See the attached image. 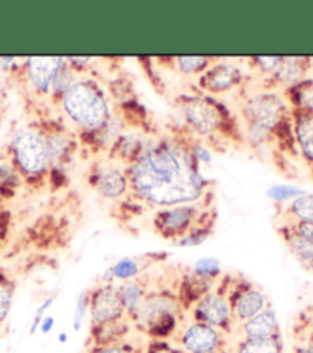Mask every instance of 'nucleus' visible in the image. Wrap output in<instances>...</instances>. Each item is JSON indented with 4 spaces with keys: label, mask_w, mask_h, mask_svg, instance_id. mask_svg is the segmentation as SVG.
<instances>
[{
    "label": "nucleus",
    "mask_w": 313,
    "mask_h": 353,
    "mask_svg": "<svg viewBox=\"0 0 313 353\" xmlns=\"http://www.w3.org/2000/svg\"><path fill=\"white\" fill-rule=\"evenodd\" d=\"M129 189L152 206L172 208L201 200L209 185L206 168L194 155V143L160 139L146 145L126 166Z\"/></svg>",
    "instance_id": "f257e3e1"
},
{
    "label": "nucleus",
    "mask_w": 313,
    "mask_h": 353,
    "mask_svg": "<svg viewBox=\"0 0 313 353\" xmlns=\"http://www.w3.org/2000/svg\"><path fill=\"white\" fill-rule=\"evenodd\" d=\"M65 115L85 134L97 135L112 120L106 94L92 79H76L60 100Z\"/></svg>",
    "instance_id": "f03ea898"
},
{
    "label": "nucleus",
    "mask_w": 313,
    "mask_h": 353,
    "mask_svg": "<svg viewBox=\"0 0 313 353\" xmlns=\"http://www.w3.org/2000/svg\"><path fill=\"white\" fill-rule=\"evenodd\" d=\"M183 307L179 295L169 290H151L131 318L140 334L151 341H169L176 335Z\"/></svg>",
    "instance_id": "7ed1b4c3"
},
{
    "label": "nucleus",
    "mask_w": 313,
    "mask_h": 353,
    "mask_svg": "<svg viewBox=\"0 0 313 353\" xmlns=\"http://www.w3.org/2000/svg\"><path fill=\"white\" fill-rule=\"evenodd\" d=\"M11 154L19 174L28 179L39 180L50 172V148L42 129L32 126L19 129L12 135Z\"/></svg>",
    "instance_id": "20e7f679"
},
{
    "label": "nucleus",
    "mask_w": 313,
    "mask_h": 353,
    "mask_svg": "<svg viewBox=\"0 0 313 353\" xmlns=\"http://www.w3.org/2000/svg\"><path fill=\"white\" fill-rule=\"evenodd\" d=\"M180 110L188 128L203 139H212L216 134L223 135L234 125L226 108L209 96L183 97Z\"/></svg>",
    "instance_id": "39448f33"
},
{
    "label": "nucleus",
    "mask_w": 313,
    "mask_h": 353,
    "mask_svg": "<svg viewBox=\"0 0 313 353\" xmlns=\"http://www.w3.org/2000/svg\"><path fill=\"white\" fill-rule=\"evenodd\" d=\"M241 114L246 129L274 135L284 121L290 120L292 108L280 92L263 91L244 100Z\"/></svg>",
    "instance_id": "423d86ee"
},
{
    "label": "nucleus",
    "mask_w": 313,
    "mask_h": 353,
    "mask_svg": "<svg viewBox=\"0 0 313 353\" xmlns=\"http://www.w3.org/2000/svg\"><path fill=\"white\" fill-rule=\"evenodd\" d=\"M220 290L228 296L236 325L250 320L270 305L267 295L244 278L229 284V289Z\"/></svg>",
    "instance_id": "0eeeda50"
},
{
    "label": "nucleus",
    "mask_w": 313,
    "mask_h": 353,
    "mask_svg": "<svg viewBox=\"0 0 313 353\" xmlns=\"http://www.w3.org/2000/svg\"><path fill=\"white\" fill-rule=\"evenodd\" d=\"M192 320L212 325L226 336L232 334L236 325L228 296L220 289L208 292L192 305Z\"/></svg>",
    "instance_id": "6e6552de"
},
{
    "label": "nucleus",
    "mask_w": 313,
    "mask_h": 353,
    "mask_svg": "<svg viewBox=\"0 0 313 353\" xmlns=\"http://www.w3.org/2000/svg\"><path fill=\"white\" fill-rule=\"evenodd\" d=\"M201 221L199 208L194 205H180L165 208L154 215V229L161 239L176 241L185 236Z\"/></svg>",
    "instance_id": "1a4fd4ad"
},
{
    "label": "nucleus",
    "mask_w": 313,
    "mask_h": 353,
    "mask_svg": "<svg viewBox=\"0 0 313 353\" xmlns=\"http://www.w3.org/2000/svg\"><path fill=\"white\" fill-rule=\"evenodd\" d=\"M176 345L183 353H220L228 345V339L212 325L192 320L176 335Z\"/></svg>",
    "instance_id": "9d476101"
},
{
    "label": "nucleus",
    "mask_w": 313,
    "mask_h": 353,
    "mask_svg": "<svg viewBox=\"0 0 313 353\" xmlns=\"http://www.w3.org/2000/svg\"><path fill=\"white\" fill-rule=\"evenodd\" d=\"M90 316L91 325H101L128 318L117 284L103 283L90 290Z\"/></svg>",
    "instance_id": "9b49d317"
},
{
    "label": "nucleus",
    "mask_w": 313,
    "mask_h": 353,
    "mask_svg": "<svg viewBox=\"0 0 313 353\" xmlns=\"http://www.w3.org/2000/svg\"><path fill=\"white\" fill-rule=\"evenodd\" d=\"M90 181L94 191L108 200H119L129 191L126 166L115 161H103L95 166Z\"/></svg>",
    "instance_id": "f8f14e48"
},
{
    "label": "nucleus",
    "mask_w": 313,
    "mask_h": 353,
    "mask_svg": "<svg viewBox=\"0 0 313 353\" xmlns=\"http://www.w3.org/2000/svg\"><path fill=\"white\" fill-rule=\"evenodd\" d=\"M244 80V72L240 66L232 62H216L210 65L201 76L199 86L203 92L221 96L240 88Z\"/></svg>",
    "instance_id": "ddd939ff"
},
{
    "label": "nucleus",
    "mask_w": 313,
    "mask_h": 353,
    "mask_svg": "<svg viewBox=\"0 0 313 353\" xmlns=\"http://www.w3.org/2000/svg\"><path fill=\"white\" fill-rule=\"evenodd\" d=\"M65 65L66 59L63 57H31L26 60V77L34 91L42 96H50L54 80L57 79Z\"/></svg>",
    "instance_id": "4468645a"
},
{
    "label": "nucleus",
    "mask_w": 313,
    "mask_h": 353,
    "mask_svg": "<svg viewBox=\"0 0 313 353\" xmlns=\"http://www.w3.org/2000/svg\"><path fill=\"white\" fill-rule=\"evenodd\" d=\"M312 65V60L307 57H283L280 66L269 77L272 86H274L272 90L283 88V91H285L301 83L304 79H307Z\"/></svg>",
    "instance_id": "2eb2a0df"
},
{
    "label": "nucleus",
    "mask_w": 313,
    "mask_h": 353,
    "mask_svg": "<svg viewBox=\"0 0 313 353\" xmlns=\"http://www.w3.org/2000/svg\"><path fill=\"white\" fill-rule=\"evenodd\" d=\"M238 329H240L241 338L246 339H267L281 335L276 312L272 305L250 320L238 324Z\"/></svg>",
    "instance_id": "dca6fc26"
},
{
    "label": "nucleus",
    "mask_w": 313,
    "mask_h": 353,
    "mask_svg": "<svg viewBox=\"0 0 313 353\" xmlns=\"http://www.w3.org/2000/svg\"><path fill=\"white\" fill-rule=\"evenodd\" d=\"M292 126L299 152L313 165V114L292 110Z\"/></svg>",
    "instance_id": "f3484780"
},
{
    "label": "nucleus",
    "mask_w": 313,
    "mask_h": 353,
    "mask_svg": "<svg viewBox=\"0 0 313 353\" xmlns=\"http://www.w3.org/2000/svg\"><path fill=\"white\" fill-rule=\"evenodd\" d=\"M280 235L285 246H287L290 255L295 258V261L304 270L313 274V243L296 235L287 223L280 228Z\"/></svg>",
    "instance_id": "a211bd4d"
},
{
    "label": "nucleus",
    "mask_w": 313,
    "mask_h": 353,
    "mask_svg": "<svg viewBox=\"0 0 313 353\" xmlns=\"http://www.w3.org/2000/svg\"><path fill=\"white\" fill-rule=\"evenodd\" d=\"M131 320L123 318V320L101 324V325H91V345H111L126 341V336L131 330Z\"/></svg>",
    "instance_id": "6ab92c4d"
},
{
    "label": "nucleus",
    "mask_w": 313,
    "mask_h": 353,
    "mask_svg": "<svg viewBox=\"0 0 313 353\" xmlns=\"http://www.w3.org/2000/svg\"><path fill=\"white\" fill-rule=\"evenodd\" d=\"M117 288H119L121 303H123L126 316L131 320L151 290L148 289V284L146 281L141 280V276L135 278V280H131V281L120 283L117 284Z\"/></svg>",
    "instance_id": "aec40b11"
},
{
    "label": "nucleus",
    "mask_w": 313,
    "mask_h": 353,
    "mask_svg": "<svg viewBox=\"0 0 313 353\" xmlns=\"http://www.w3.org/2000/svg\"><path fill=\"white\" fill-rule=\"evenodd\" d=\"M48 140V148H50V157H51V168H60L70 161L74 151H76V145H74L72 137L65 131H52L45 132Z\"/></svg>",
    "instance_id": "412c9836"
},
{
    "label": "nucleus",
    "mask_w": 313,
    "mask_h": 353,
    "mask_svg": "<svg viewBox=\"0 0 313 353\" xmlns=\"http://www.w3.org/2000/svg\"><path fill=\"white\" fill-rule=\"evenodd\" d=\"M143 269H145V264L140 261V258H121V260L115 261L112 266L106 270L103 283L115 284V281L125 283L135 280V278L141 276Z\"/></svg>",
    "instance_id": "4be33fe9"
},
{
    "label": "nucleus",
    "mask_w": 313,
    "mask_h": 353,
    "mask_svg": "<svg viewBox=\"0 0 313 353\" xmlns=\"http://www.w3.org/2000/svg\"><path fill=\"white\" fill-rule=\"evenodd\" d=\"M292 110H301L313 114V77L304 79L301 83L283 91Z\"/></svg>",
    "instance_id": "5701e85b"
},
{
    "label": "nucleus",
    "mask_w": 313,
    "mask_h": 353,
    "mask_svg": "<svg viewBox=\"0 0 313 353\" xmlns=\"http://www.w3.org/2000/svg\"><path fill=\"white\" fill-rule=\"evenodd\" d=\"M235 353H284L281 335L267 339L240 338L234 345Z\"/></svg>",
    "instance_id": "b1692460"
},
{
    "label": "nucleus",
    "mask_w": 313,
    "mask_h": 353,
    "mask_svg": "<svg viewBox=\"0 0 313 353\" xmlns=\"http://www.w3.org/2000/svg\"><path fill=\"white\" fill-rule=\"evenodd\" d=\"M190 274L204 283L212 284L221 276V264L216 258L204 256L194 263V266L190 268Z\"/></svg>",
    "instance_id": "393cba45"
},
{
    "label": "nucleus",
    "mask_w": 313,
    "mask_h": 353,
    "mask_svg": "<svg viewBox=\"0 0 313 353\" xmlns=\"http://www.w3.org/2000/svg\"><path fill=\"white\" fill-rule=\"evenodd\" d=\"M287 215L292 221L313 223V194H303L290 201Z\"/></svg>",
    "instance_id": "a878e982"
},
{
    "label": "nucleus",
    "mask_w": 313,
    "mask_h": 353,
    "mask_svg": "<svg viewBox=\"0 0 313 353\" xmlns=\"http://www.w3.org/2000/svg\"><path fill=\"white\" fill-rule=\"evenodd\" d=\"M214 223L212 221H201L196 225L192 230H189V232L181 236L180 240H176L175 244L176 246H181V248H194V246H200L206 240H209V236L212 235V230H214Z\"/></svg>",
    "instance_id": "bb28decb"
},
{
    "label": "nucleus",
    "mask_w": 313,
    "mask_h": 353,
    "mask_svg": "<svg viewBox=\"0 0 313 353\" xmlns=\"http://www.w3.org/2000/svg\"><path fill=\"white\" fill-rule=\"evenodd\" d=\"M212 60L214 59L204 56H181L175 59V65L179 68V71L181 74H186V76H196V74L201 76L212 65Z\"/></svg>",
    "instance_id": "cd10ccee"
},
{
    "label": "nucleus",
    "mask_w": 313,
    "mask_h": 353,
    "mask_svg": "<svg viewBox=\"0 0 313 353\" xmlns=\"http://www.w3.org/2000/svg\"><path fill=\"white\" fill-rule=\"evenodd\" d=\"M12 300H14V283L8 276L0 274V327L10 315Z\"/></svg>",
    "instance_id": "c85d7f7f"
},
{
    "label": "nucleus",
    "mask_w": 313,
    "mask_h": 353,
    "mask_svg": "<svg viewBox=\"0 0 313 353\" xmlns=\"http://www.w3.org/2000/svg\"><path fill=\"white\" fill-rule=\"evenodd\" d=\"M267 196L272 201H289V200H295L296 196L305 194L304 191L294 186H285V185H274L267 189Z\"/></svg>",
    "instance_id": "c756f323"
},
{
    "label": "nucleus",
    "mask_w": 313,
    "mask_h": 353,
    "mask_svg": "<svg viewBox=\"0 0 313 353\" xmlns=\"http://www.w3.org/2000/svg\"><path fill=\"white\" fill-rule=\"evenodd\" d=\"M90 314V290H83L77 298L76 312H74V330L79 332L83 327L85 318Z\"/></svg>",
    "instance_id": "7c9ffc66"
},
{
    "label": "nucleus",
    "mask_w": 313,
    "mask_h": 353,
    "mask_svg": "<svg viewBox=\"0 0 313 353\" xmlns=\"http://www.w3.org/2000/svg\"><path fill=\"white\" fill-rule=\"evenodd\" d=\"M143 349L128 341L111 345H90L85 353H141Z\"/></svg>",
    "instance_id": "2f4dec72"
},
{
    "label": "nucleus",
    "mask_w": 313,
    "mask_h": 353,
    "mask_svg": "<svg viewBox=\"0 0 313 353\" xmlns=\"http://www.w3.org/2000/svg\"><path fill=\"white\" fill-rule=\"evenodd\" d=\"M281 59L283 57H278V56H275V57H260V56H256V57L252 59V62L255 63V66L261 71V74L270 77L272 74L276 71V68L280 66Z\"/></svg>",
    "instance_id": "473e14b6"
},
{
    "label": "nucleus",
    "mask_w": 313,
    "mask_h": 353,
    "mask_svg": "<svg viewBox=\"0 0 313 353\" xmlns=\"http://www.w3.org/2000/svg\"><path fill=\"white\" fill-rule=\"evenodd\" d=\"M54 301H56V298H54V296H48L46 300H43L42 304H40L39 307L36 309V314H34L31 327H30V335H34V334H36V332L39 330L40 323H42L43 318L48 315V310L51 309V305L54 304Z\"/></svg>",
    "instance_id": "72a5a7b5"
},
{
    "label": "nucleus",
    "mask_w": 313,
    "mask_h": 353,
    "mask_svg": "<svg viewBox=\"0 0 313 353\" xmlns=\"http://www.w3.org/2000/svg\"><path fill=\"white\" fill-rule=\"evenodd\" d=\"M141 353H183V350L171 341H149Z\"/></svg>",
    "instance_id": "f704fd0d"
},
{
    "label": "nucleus",
    "mask_w": 313,
    "mask_h": 353,
    "mask_svg": "<svg viewBox=\"0 0 313 353\" xmlns=\"http://www.w3.org/2000/svg\"><path fill=\"white\" fill-rule=\"evenodd\" d=\"M287 225L292 228V230L296 235L301 236V239L313 243V223H305V221H290Z\"/></svg>",
    "instance_id": "c9c22d12"
},
{
    "label": "nucleus",
    "mask_w": 313,
    "mask_h": 353,
    "mask_svg": "<svg viewBox=\"0 0 313 353\" xmlns=\"http://www.w3.org/2000/svg\"><path fill=\"white\" fill-rule=\"evenodd\" d=\"M294 353H313V339L305 338L301 343H298L294 349Z\"/></svg>",
    "instance_id": "e433bc0d"
},
{
    "label": "nucleus",
    "mask_w": 313,
    "mask_h": 353,
    "mask_svg": "<svg viewBox=\"0 0 313 353\" xmlns=\"http://www.w3.org/2000/svg\"><path fill=\"white\" fill-rule=\"evenodd\" d=\"M54 324H56V320H54V316L52 315H46L43 320H42V323H40L39 330L42 332L43 335L51 334V330L54 329Z\"/></svg>",
    "instance_id": "4c0bfd02"
},
{
    "label": "nucleus",
    "mask_w": 313,
    "mask_h": 353,
    "mask_svg": "<svg viewBox=\"0 0 313 353\" xmlns=\"http://www.w3.org/2000/svg\"><path fill=\"white\" fill-rule=\"evenodd\" d=\"M68 341V335L65 334V332H63V334H60L59 335V343H62V344H65Z\"/></svg>",
    "instance_id": "58836bf2"
},
{
    "label": "nucleus",
    "mask_w": 313,
    "mask_h": 353,
    "mask_svg": "<svg viewBox=\"0 0 313 353\" xmlns=\"http://www.w3.org/2000/svg\"><path fill=\"white\" fill-rule=\"evenodd\" d=\"M309 338H312L313 339V327H312V332H310V336Z\"/></svg>",
    "instance_id": "ea45409f"
}]
</instances>
